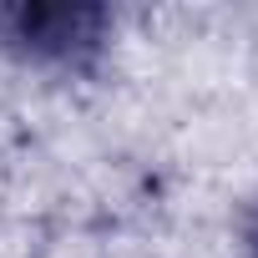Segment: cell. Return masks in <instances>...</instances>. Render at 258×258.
Wrapping results in <instances>:
<instances>
[{
    "instance_id": "cell-1",
    "label": "cell",
    "mask_w": 258,
    "mask_h": 258,
    "mask_svg": "<svg viewBox=\"0 0 258 258\" xmlns=\"http://www.w3.org/2000/svg\"><path fill=\"white\" fill-rule=\"evenodd\" d=\"M106 11L96 6H11L0 11V36L11 51L36 56V61H81L86 51L101 46Z\"/></svg>"
},
{
    "instance_id": "cell-2",
    "label": "cell",
    "mask_w": 258,
    "mask_h": 258,
    "mask_svg": "<svg viewBox=\"0 0 258 258\" xmlns=\"http://www.w3.org/2000/svg\"><path fill=\"white\" fill-rule=\"evenodd\" d=\"M243 238H248V253L258 258V203L248 208V228H243Z\"/></svg>"
}]
</instances>
